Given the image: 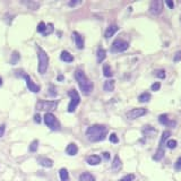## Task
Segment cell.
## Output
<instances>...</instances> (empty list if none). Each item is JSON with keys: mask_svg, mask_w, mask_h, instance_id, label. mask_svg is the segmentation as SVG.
I'll list each match as a JSON object with an SVG mask.
<instances>
[{"mask_svg": "<svg viewBox=\"0 0 181 181\" xmlns=\"http://www.w3.org/2000/svg\"><path fill=\"white\" fill-rule=\"evenodd\" d=\"M37 162H39L42 166H44V168H51L53 165V161L50 160V158H48V157H40V158L37 160Z\"/></svg>", "mask_w": 181, "mask_h": 181, "instance_id": "cell-15", "label": "cell"}, {"mask_svg": "<svg viewBox=\"0 0 181 181\" xmlns=\"http://www.w3.org/2000/svg\"><path fill=\"white\" fill-rule=\"evenodd\" d=\"M19 53L17 52V51H15V52H12V58H10V64H16L17 62H18V60H19Z\"/></svg>", "mask_w": 181, "mask_h": 181, "instance_id": "cell-28", "label": "cell"}, {"mask_svg": "<svg viewBox=\"0 0 181 181\" xmlns=\"http://www.w3.org/2000/svg\"><path fill=\"white\" fill-rule=\"evenodd\" d=\"M23 4L26 5L28 8L32 9V10H36V9L40 7V4H39V2H36V1H24Z\"/></svg>", "mask_w": 181, "mask_h": 181, "instance_id": "cell-24", "label": "cell"}, {"mask_svg": "<svg viewBox=\"0 0 181 181\" xmlns=\"http://www.w3.org/2000/svg\"><path fill=\"white\" fill-rule=\"evenodd\" d=\"M79 180L81 181H95V177L93 176L92 173L84 172L79 176Z\"/></svg>", "mask_w": 181, "mask_h": 181, "instance_id": "cell-20", "label": "cell"}, {"mask_svg": "<svg viewBox=\"0 0 181 181\" xmlns=\"http://www.w3.org/2000/svg\"><path fill=\"white\" fill-rule=\"evenodd\" d=\"M37 58H39V72L45 74L49 64V57L44 50L40 47H37Z\"/></svg>", "mask_w": 181, "mask_h": 181, "instance_id": "cell-3", "label": "cell"}, {"mask_svg": "<svg viewBox=\"0 0 181 181\" xmlns=\"http://www.w3.org/2000/svg\"><path fill=\"white\" fill-rule=\"evenodd\" d=\"M173 61H174V62H179V61H181V50L180 51H178V52H176V54H174V57H173Z\"/></svg>", "mask_w": 181, "mask_h": 181, "instance_id": "cell-37", "label": "cell"}, {"mask_svg": "<svg viewBox=\"0 0 181 181\" xmlns=\"http://www.w3.org/2000/svg\"><path fill=\"white\" fill-rule=\"evenodd\" d=\"M114 86H116V82L113 79H108L106 82H104L103 89L105 92H112V91H114Z\"/></svg>", "mask_w": 181, "mask_h": 181, "instance_id": "cell-14", "label": "cell"}, {"mask_svg": "<svg viewBox=\"0 0 181 181\" xmlns=\"http://www.w3.org/2000/svg\"><path fill=\"white\" fill-rule=\"evenodd\" d=\"M138 100H139V102H141V103H146V102H148V101L151 100V94L147 92L141 93V95L138 96Z\"/></svg>", "mask_w": 181, "mask_h": 181, "instance_id": "cell-25", "label": "cell"}, {"mask_svg": "<svg viewBox=\"0 0 181 181\" xmlns=\"http://www.w3.org/2000/svg\"><path fill=\"white\" fill-rule=\"evenodd\" d=\"M158 121H160V124H162V125H166V126L176 125V122H174V121H170L169 120L168 114H161V116L158 117Z\"/></svg>", "mask_w": 181, "mask_h": 181, "instance_id": "cell-17", "label": "cell"}, {"mask_svg": "<svg viewBox=\"0 0 181 181\" xmlns=\"http://www.w3.org/2000/svg\"><path fill=\"white\" fill-rule=\"evenodd\" d=\"M165 4L169 6V8H171L172 9L173 8V6H174V4H173V1H170V0H168V1H165Z\"/></svg>", "mask_w": 181, "mask_h": 181, "instance_id": "cell-42", "label": "cell"}, {"mask_svg": "<svg viewBox=\"0 0 181 181\" xmlns=\"http://www.w3.org/2000/svg\"><path fill=\"white\" fill-rule=\"evenodd\" d=\"M163 156H164V149H163V148H158L156 151L155 155L153 156V160H155V161H160V160H161Z\"/></svg>", "mask_w": 181, "mask_h": 181, "instance_id": "cell-27", "label": "cell"}, {"mask_svg": "<svg viewBox=\"0 0 181 181\" xmlns=\"http://www.w3.org/2000/svg\"><path fill=\"white\" fill-rule=\"evenodd\" d=\"M53 24L52 23H50V24H48L47 26H45V30H44V32H43V35L44 36H47V35H49V34H51V33L53 32Z\"/></svg>", "mask_w": 181, "mask_h": 181, "instance_id": "cell-30", "label": "cell"}, {"mask_svg": "<svg viewBox=\"0 0 181 181\" xmlns=\"http://www.w3.org/2000/svg\"><path fill=\"white\" fill-rule=\"evenodd\" d=\"M37 147H39V141H36L35 139V141H33L32 143H31L30 147H28V151L32 152V153H34V152H36Z\"/></svg>", "mask_w": 181, "mask_h": 181, "instance_id": "cell-29", "label": "cell"}, {"mask_svg": "<svg viewBox=\"0 0 181 181\" xmlns=\"http://www.w3.org/2000/svg\"><path fill=\"white\" fill-rule=\"evenodd\" d=\"M163 10V1L161 0H153L149 5V12L153 15H160Z\"/></svg>", "mask_w": 181, "mask_h": 181, "instance_id": "cell-9", "label": "cell"}, {"mask_svg": "<svg viewBox=\"0 0 181 181\" xmlns=\"http://www.w3.org/2000/svg\"><path fill=\"white\" fill-rule=\"evenodd\" d=\"M146 112H147V110L144 108H135V109H131L130 111H128L126 116H127L128 119L134 120V119H137V118H139V117H141V116L146 114Z\"/></svg>", "mask_w": 181, "mask_h": 181, "instance_id": "cell-8", "label": "cell"}, {"mask_svg": "<svg viewBox=\"0 0 181 181\" xmlns=\"http://www.w3.org/2000/svg\"><path fill=\"white\" fill-rule=\"evenodd\" d=\"M59 176H60L61 181H68L69 180V173H68V171H67V169H64V168L60 169V171H59Z\"/></svg>", "mask_w": 181, "mask_h": 181, "instance_id": "cell-23", "label": "cell"}, {"mask_svg": "<svg viewBox=\"0 0 181 181\" xmlns=\"http://www.w3.org/2000/svg\"><path fill=\"white\" fill-rule=\"evenodd\" d=\"M75 79L77 81L79 87H81V91L84 95H89L91 93L93 92V89H94V84L89 79V77L86 76L83 70L81 69H77L75 71Z\"/></svg>", "mask_w": 181, "mask_h": 181, "instance_id": "cell-2", "label": "cell"}, {"mask_svg": "<svg viewBox=\"0 0 181 181\" xmlns=\"http://www.w3.org/2000/svg\"><path fill=\"white\" fill-rule=\"evenodd\" d=\"M72 37L75 40V43H76V47L78 49H84V39L83 36L79 34L78 32H74L72 33Z\"/></svg>", "mask_w": 181, "mask_h": 181, "instance_id": "cell-11", "label": "cell"}, {"mask_svg": "<svg viewBox=\"0 0 181 181\" xmlns=\"http://www.w3.org/2000/svg\"><path fill=\"white\" fill-rule=\"evenodd\" d=\"M60 59L64 62H72L74 61V57L68 51H62L60 54Z\"/></svg>", "mask_w": 181, "mask_h": 181, "instance_id": "cell-16", "label": "cell"}, {"mask_svg": "<svg viewBox=\"0 0 181 181\" xmlns=\"http://www.w3.org/2000/svg\"><path fill=\"white\" fill-rule=\"evenodd\" d=\"M161 89V84L158 83V82H156V83H154L152 86H151V89L152 91H154V92H156V91H158V89Z\"/></svg>", "mask_w": 181, "mask_h": 181, "instance_id": "cell-38", "label": "cell"}, {"mask_svg": "<svg viewBox=\"0 0 181 181\" xmlns=\"http://www.w3.org/2000/svg\"><path fill=\"white\" fill-rule=\"evenodd\" d=\"M5 130H6V126H5V125H1V126H0V138L4 136Z\"/></svg>", "mask_w": 181, "mask_h": 181, "instance_id": "cell-40", "label": "cell"}, {"mask_svg": "<svg viewBox=\"0 0 181 181\" xmlns=\"http://www.w3.org/2000/svg\"><path fill=\"white\" fill-rule=\"evenodd\" d=\"M62 79H64V76H62V75L58 76V81H62Z\"/></svg>", "mask_w": 181, "mask_h": 181, "instance_id": "cell-44", "label": "cell"}, {"mask_svg": "<svg viewBox=\"0 0 181 181\" xmlns=\"http://www.w3.org/2000/svg\"><path fill=\"white\" fill-rule=\"evenodd\" d=\"M128 48H129V43L127 41L122 40V39H118V40L113 41L111 50H112V52H124Z\"/></svg>", "mask_w": 181, "mask_h": 181, "instance_id": "cell-7", "label": "cell"}, {"mask_svg": "<svg viewBox=\"0 0 181 181\" xmlns=\"http://www.w3.org/2000/svg\"><path fill=\"white\" fill-rule=\"evenodd\" d=\"M118 30H119V27H118L117 25H110L108 28H106V31H105V33H104V36H105V39H110L111 36H113L116 33L118 32Z\"/></svg>", "mask_w": 181, "mask_h": 181, "instance_id": "cell-12", "label": "cell"}, {"mask_svg": "<svg viewBox=\"0 0 181 181\" xmlns=\"http://www.w3.org/2000/svg\"><path fill=\"white\" fill-rule=\"evenodd\" d=\"M34 120H35V122L40 124V122H41V116H40V114H37V113H36L35 116H34Z\"/></svg>", "mask_w": 181, "mask_h": 181, "instance_id": "cell-41", "label": "cell"}, {"mask_svg": "<svg viewBox=\"0 0 181 181\" xmlns=\"http://www.w3.org/2000/svg\"><path fill=\"white\" fill-rule=\"evenodd\" d=\"M134 180H135V174L130 173V174H127L125 177H122L120 180H118V181H134Z\"/></svg>", "mask_w": 181, "mask_h": 181, "instance_id": "cell-33", "label": "cell"}, {"mask_svg": "<svg viewBox=\"0 0 181 181\" xmlns=\"http://www.w3.org/2000/svg\"><path fill=\"white\" fill-rule=\"evenodd\" d=\"M96 57H97V62H102L106 58V51L103 48H99L96 52Z\"/></svg>", "mask_w": 181, "mask_h": 181, "instance_id": "cell-21", "label": "cell"}, {"mask_svg": "<svg viewBox=\"0 0 181 181\" xmlns=\"http://www.w3.org/2000/svg\"><path fill=\"white\" fill-rule=\"evenodd\" d=\"M82 1L81 0H77V1H75V0H71V1H69L68 2V6H70V7H75V6H77V5H79Z\"/></svg>", "mask_w": 181, "mask_h": 181, "instance_id": "cell-39", "label": "cell"}, {"mask_svg": "<svg viewBox=\"0 0 181 181\" xmlns=\"http://www.w3.org/2000/svg\"><path fill=\"white\" fill-rule=\"evenodd\" d=\"M103 74H104L105 77H112L113 76L112 69H111V67H110L109 64H105L104 66H103Z\"/></svg>", "mask_w": 181, "mask_h": 181, "instance_id": "cell-26", "label": "cell"}, {"mask_svg": "<svg viewBox=\"0 0 181 181\" xmlns=\"http://www.w3.org/2000/svg\"><path fill=\"white\" fill-rule=\"evenodd\" d=\"M58 106L57 101H37L36 110L39 111H53Z\"/></svg>", "mask_w": 181, "mask_h": 181, "instance_id": "cell-5", "label": "cell"}, {"mask_svg": "<svg viewBox=\"0 0 181 181\" xmlns=\"http://www.w3.org/2000/svg\"><path fill=\"white\" fill-rule=\"evenodd\" d=\"M109 139H110V141L113 143V144H117V143H119V138H118V136L114 133H112L110 136H109Z\"/></svg>", "mask_w": 181, "mask_h": 181, "instance_id": "cell-35", "label": "cell"}, {"mask_svg": "<svg viewBox=\"0 0 181 181\" xmlns=\"http://www.w3.org/2000/svg\"><path fill=\"white\" fill-rule=\"evenodd\" d=\"M44 122L50 129L52 130H59L60 129V124L57 120V118L54 117V114L51 112H47L44 114Z\"/></svg>", "mask_w": 181, "mask_h": 181, "instance_id": "cell-6", "label": "cell"}, {"mask_svg": "<svg viewBox=\"0 0 181 181\" xmlns=\"http://www.w3.org/2000/svg\"><path fill=\"white\" fill-rule=\"evenodd\" d=\"M23 77L25 78V81H26V85H27V89L31 91V92L33 93H39L40 92L41 87L39 86V85H36L34 82L31 79V77L28 76V75H26V74H24L23 75Z\"/></svg>", "mask_w": 181, "mask_h": 181, "instance_id": "cell-10", "label": "cell"}, {"mask_svg": "<svg viewBox=\"0 0 181 181\" xmlns=\"http://www.w3.org/2000/svg\"><path fill=\"white\" fill-rule=\"evenodd\" d=\"M121 166H122V164H121L120 157L118 156V155H116L112 162V170L113 171H119L121 169Z\"/></svg>", "mask_w": 181, "mask_h": 181, "instance_id": "cell-19", "label": "cell"}, {"mask_svg": "<svg viewBox=\"0 0 181 181\" xmlns=\"http://www.w3.org/2000/svg\"><path fill=\"white\" fill-rule=\"evenodd\" d=\"M87 163L89 165H97L101 163V157L99 155H91L87 157Z\"/></svg>", "mask_w": 181, "mask_h": 181, "instance_id": "cell-18", "label": "cell"}, {"mask_svg": "<svg viewBox=\"0 0 181 181\" xmlns=\"http://www.w3.org/2000/svg\"><path fill=\"white\" fill-rule=\"evenodd\" d=\"M66 153L70 155V156H74V155H76L78 153V147H77V145L75 143H70V144L66 147Z\"/></svg>", "mask_w": 181, "mask_h": 181, "instance_id": "cell-13", "label": "cell"}, {"mask_svg": "<svg viewBox=\"0 0 181 181\" xmlns=\"http://www.w3.org/2000/svg\"><path fill=\"white\" fill-rule=\"evenodd\" d=\"M155 76L157 78H160V79H164L165 77H166V74H165V71L163 69H158V70L155 71Z\"/></svg>", "mask_w": 181, "mask_h": 181, "instance_id": "cell-31", "label": "cell"}, {"mask_svg": "<svg viewBox=\"0 0 181 181\" xmlns=\"http://www.w3.org/2000/svg\"><path fill=\"white\" fill-rule=\"evenodd\" d=\"M1 85H2V78L0 77V86H1Z\"/></svg>", "mask_w": 181, "mask_h": 181, "instance_id": "cell-45", "label": "cell"}, {"mask_svg": "<svg viewBox=\"0 0 181 181\" xmlns=\"http://www.w3.org/2000/svg\"><path fill=\"white\" fill-rule=\"evenodd\" d=\"M177 145H178V143H177L176 139H169L168 143H166V146H168V148H170V149L176 148V147H177Z\"/></svg>", "mask_w": 181, "mask_h": 181, "instance_id": "cell-32", "label": "cell"}, {"mask_svg": "<svg viewBox=\"0 0 181 181\" xmlns=\"http://www.w3.org/2000/svg\"><path fill=\"white\" fill-rule=\"evenodd\" d=\"M68 95L70 96V103L68 105V112H74L81 102V96L76 89H70L68 92Z\"/></svg>", "mask_w": 181, "mask_h": 181, "instance_id": "cell-4", "label": "cell"}, {"mask_svg": "<svg viewBox=\"0 0 181 181\" xmlns=\"http://www.w3.org/2000/svg\"><path fill=\"white\" fill-rule=\"evenodd\" d=\"M103 156H104L105 160H109V158H110V154L105 152V153H103Z\"/></svg>", "mask_w": 181, "mask_h": 181, "instance_id": "cell-43", "label": "cell"}, {"mask_svg": "<svg viewBox=\"0 0 181 181\" xmlns=\"http://www.w3.org/2000/svg\"><path fill=\"white\" fill-rule=\"evenodd\" d=\"M106 135H108V128L103 125H93L86 130V137L92 143L104 141Z\"/></svg>", "mask_w": 181, "mask_h": 181, "instance_id": "cell-1", "label": "cell"}, {"mask_svg": "<svg viewBox=\"0 0 181 181\" xmlns=\"http://www.w3.org/2000/svg\"><path fill=\"white\" fill-rule=\"evenodd\" d=\"M45 26H47V25H45L44 22H40L39 25H37V27H36V31H37L39 33H43L45 30Z\"/></svg>", "mask_w": 181, "mask_h": 181, "instance_id": "cell-34", "label": "cell"}, {"mask_svg": "<svg viewBox=\"0 0 181 181\" xmlns=\"http://www.w3.org/2000/svg\"><path fill=\"white\" fill-rule=\"evenodd\" d=\"M171 136V133H170L169 130H165V131H163V134H162V137H161V141H160V147L158 148H163V145H164V141L169 138V137Z\"/></svg>", "mask_w": 181, "mask_h": 181, "instance_id": "cell-22", "label": "cell"}, {"mask_svg": "<svg viewBox=\"0 0 181 181\" xmlns=\"http://www.w3.org/2000/svg\"><path fill=\"white\" fill-rule=\"evenodd\" d=\"M174 170L176 171H181V156L178 158L177 161H176V163H174Z\"/></svg>", "mask_w": 181, "mask_h": 181, "instance_id": "cell-36", "label": "cell"}]
</instances>
